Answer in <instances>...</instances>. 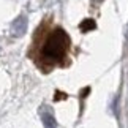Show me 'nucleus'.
<instances>
[{"label": "nucleus", "instance_id": "1", "mask_svg": "<svg viewBox=\"0 0 128 128\" xmlns=\"http://www.w3.org/2000/svg\"><path fill=\"white\" fill-rule=\"evenodd\" d=\"M68 46H70V36L66 35L62 28H56L49 38L46 40L41 51V57L44 62L49 63H57L60 62L65 54L68 51Z\"/></svg>", "mask_w": 128, "mask_h": 128}, {"label": "nucleus", "instance_id": "2", "mask_svg": "<svg viewBox=\"0 0 128 128\" xmlns=\"http://www.w3.org/2000/svg\"><path fill=\"white\" fill-rule=\"evenodd\" d=\"M26 32H27V19L24 16H21V18H18L16 21L13 22L11 33H13V36H22Z\"/></svg>", "mask_w": 128, "mask_h": 128}, {"label": "nucleus", "instance_id": "3", "mask_svg": "<svg viewBox=\"0 0 128 128\" xmlns=\"http://www.w3.org/2000/svg\"><path fill=\"white\" fill-rule=\"evenodd\" d=\"M41 120L44 128H57L56 125V117L52 116V112L48 109V108H43L41 109Z\"/></svg>", "mask_w": 128, "mask_h": 128}, {"label": "nucleus", "instance_id": "4", "mask_svg": "<svg viewBox=\"0 0 128 128\" xmlns=\"http://www.w3.org/2000/svg\"><path fill=\"white\" fill-rule=\"evenodd\" d=\"M81 28L84 32H87V30H90V28H95V22L92 21V19H87V21H84L81 24Z\"/></svg>", "mask_w": 128, "mask_h": 128}]
</instances>
